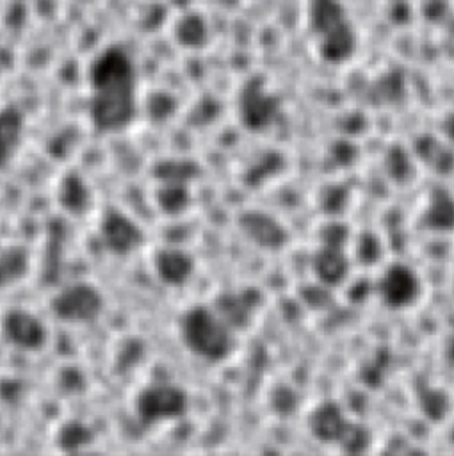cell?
<instances>
[{
  "mask_svg": "<svg viewBox=\"0 0 454 456\" xmlns=\"http://www.w3.org/2000/svg\"><path fill=\"white\" fill-rule=\"evenodd\" d=\"M137 73L134 59L121 46L103 48L89 66V116L94 128L119 132L135 118Z\"/></svg>",
  "mask_w": 454,
  "mask_h": 456,
  "instance_id": "6da1fadb",
  "label": "cell"
},
{
  "mask_svg": "<svg viewBox=\"0 0 454 456\" xmlns=\"http://www.w3.org/2000/svg\"><path fill=\"white\" fill-rule=\"evenodd\" d=\"M180 338L183 346L201 360L217 363L235 349V331L207 305H194L180 317Z\"/></svg>",
  "mask_w": 454,
  "mask_h": 456,
  "instance_id": "7a4b0ae2",
  "label": "cell"
},
{
  "mask_svg": "<svg viewBox=\"0 0 454 456\" xmlns=\"http://www.w3.org/2000/svg\"><path fill=\"white\" fill-rule=\"evenodd\" d=\"M134 408L142 424L157 426L185 415L189 410V395L174 383L157 381L137 392Z\"/></svg>",
  "mask_w": 454,
  "mask_h": 456,
  "instance_id": "3957f363",
  "label": "cell"
},
{
  "mask_svg": "<svg viewBox=\"0 0 454 456\" xmlns=\"http://www.w3.org/2000/svg\"><path fill=\"white\" fill-rule=\"evenodd\" d=\"M105 308L101 290L87 281H75L61 287L50 299L52 314L68 324L91 322Z\"/></svg>",
  "mask_w": 454,
  "mask_h": 456,
  "instance_id": "277c9868",
  "label": "cell"
},
{
  "mask_svg": "<svg viewBox=\"0 0 454 456\" xmlns=\"http://www.w3.org/2000/svg\"><path fill=\"white\" fill-rule=\"evenodd\" d=\"M374 289L386 308L406 310L420 299L422 280L411 265L404 262H392L385 265Z\"/></svg>",
  "mask_w": 454,
  "mask_h": 456,
  "instance_id": "5b68a950",
  "label": "cell"
},
{
  "mask_svg": "<svg viewBox=\"0 0 454 456\" xmlns=\"http://www.w3.org/2000/svg\"><path fill=\"white\" fill-rule=\"evenodd\" d=\"M0 331L4 340L20 351L36 353L48 344L46 324L25 308L7 310L0 321Z\"/></svg>",
  "mask_w": 454,
  "mask_h": 456,
  "instance_id": "8992f818",
  "label": "cell"
},
{
  "mask_svg": "<svg viewBox=\"0 0 454 456\" xmlns=\"http://www.w3.org/2000/svg\"><path fill=\"white\" fill-rule=\"evenodd\" d=\"M98 232L103 246L118 256L135 253L144 242L142 228L128 214L118 208H109L103 212Z\"/></svg>",
  "mask_w": 454,
  "mask_h": 456,
  "instance_id": "52a82bcc",
  "label": "cell"
},
{
  "mask_svg": "<svg viewBox=\"0 0 454 456\" xmlns=\"http://www.w3.org/2000/svg\"><path fill=\"white\" fill-rule=\"evenodd\" d=\"M280 105L276 96H272L263 84L253 80L246 84L239 94L237 112L240 123L249 130H265L271 126L278 116Z\"/></svg>",
  "mask_w": 454,
  "mask_h": 456,
  "instance_id": "ba28073f",
  "label": "cell"
},
{
  "mask_svg": "<svg viewBox=\"0 0 454 456\" xmlns=\"http://www.w3.org/2000/svg\"><path fill=\"white\" fill-rule=\"evenodd\" d=\"M239 230L242 235L255 246L267 249V251H278L287 246L288 242V230L283 226V223L271 216L269 212L249 208L239 214L237 217Z\"/></svg>",
  "mask_w": 454,
  "mask_h": 456,
  "instance_id": "9c48e42d",
  "label": "cell"
},
{
  "mask_svg": "<svg viewBox=\"0 0 454 456\" xmlns=\"http://www.w3.org/2000/svg\"><path fill=\"white\" fill-rule=\"evenodd\" d=\"M308 429L312 436L324 444H342L353 422L347 419L344 410L333 403L326 401L317 404L308 413Z\"/></svg>",
  "mask_w": 454,
  "mask_h": 456,
  "instance_id": "30bf717a",
  "label": "cell"
},
{
  "mask_svg": "<svg viewBox=\"0 0 454 456\" xmlns=\"http://www.w3.org/2000/svg\"><path fill=\"white\" fill-rule=\"evenodd\" d=\"M353 258L345 253V248L324 246L313 253L312 256V271L324 287H338L344 285L351 274Z\"/></svg>",
  "mask_w": 454,
  "mask_h": 456,
  "instance_id": "8fae6325",
  "label": "cell"
},
{
  "mask_svg": "<svg viewBox=\"0 0 454 456\" xmlns=\"http://www.w3.org/2000/svg\"><path fill=\"white\" fill-rule=\"evenodd\" d=\"M155 276L167 287H182L185 285L194 273L192 256L182 249L166 246L160 248L151 260Z\"/></svg>",
  "mask_w": 454,
  "mask_h": 456,
  "instance_id": "7c38bea8",
  "label": "cell"
},
{
  "mask_svg": "<svg viewBox=\"0 0 454 456\" xmlns=\"http://www.w3.org/2000/svg\"><path fill=\"white\" fill-rule=\"evenodd\" d=\"M422 224L433 232L454 230V196L449 191H431L424 203Z\"/></svg>",
  "mask_w": 454,
  "mask_h": 456,
  "instance_id": "4fadbf2b",
  "label": "cell"
},
{
  "mask_svg": "<svg viewBox=\"0 0 454 456\" xmlns=\"http://www.w3.org/2000/svg\"><path fill=\"white\" fill-rule=\"evenodd\" d=\"M57 200L61 207L73 216H82L91 205V189L82 175L66 173L57 187Z\"/></svg>",
  "mask_w": 454,
  "mask_h": 456,
  "instance_id": "5bb4252c",
  "label": "cell"
},
{
  "mask_svg": "<svg viewBox=\"0 0 454 456\" xmlns=\"http://www.w3.org/2000/svg\"><path fill=\"white\" fill-rule=\"evenodd\" d=\"M212 308L235 331L249 324L255 303L247 297L246 292H223L221 296H217L215 305Z\"/></svg>",
  "mask_w": 454,
  "mask_h": 456,
  "instance_id": "9a60e30c",
  "label": "cell"
},
{
  "mask_svg": "<svg viewBox=\"0 0 454 456\" xmlns=\"http://www.w3.org/2000/svg\"><path fill=\"white\" fill-rule=\"evenodd\" d=\"M23 135V116L12 107H0V167L7 166L9 160L20 148Z\"/></svg>",
  "mask_w": 454,
  "mask_h": 456,
  "instance_id": "2e32d148",
  "label": "cell"
},
{
  "mask_svg": "<svg viewBox=\"0 0 454 456\" xmlns=\"http://www.w3.org/2000/svg\"><path fill=\"white\" fill-rule=\"evenodd\" d=\"M30 269V255L23 246L0 248V289L20 283Z\"/></svg>",
  "mask_w": 454,
  "mask_h": 456,
  "instance_id": "e0dca14e",
  "label": "cell"
},
{
  "mask_svg": "<svg viewBox=\"0 0 454 456\" xmlns=\"http://www.w3.org/2000/svg\"><path fill=\"white\" fill-rule=\"evenodd\" d=\"M413 155L424 160L426 166H429L436 173H447L454 166V153L450 151V148L431 135H424L415 142Z\"/></svg>",
  "mask_w": 454,
  "mask_h": 456,
  "instance_id": "ac0fdd59",
  "label": "cell"
},
{
  "mask_svg": "<svg viewBox=\"0 0 454 456\" xmlns=\"http://www.w3.org/2000/svg\"><path fill=\"white\" fill-rule=\"evenodd\" d=\"M91 442H93L91 428L78 419L64 420L55 433V445L64 452L80 451Z\"/></svg>",
  "mask_w": 454,
  "mask_h": 456,
  "instance_id": "d6986e66",
  "label": "cell"
},
{
  "mask_svg": "<svg viewBox=\"0 0 454 456\" xmlns=\"http://www.w3.org/2000/svg\"><path fill=\"white\" fill-rule=\"evenodd\" d=\"M155 178L158 183H189L192 182L198 175L199 169L192 160H183V159H171V160H162L155 166Z\"/></svg>",
  "mask_w": 454,
  "mask_h": 456,
  "instance_id": "ffe728a7",
  "label": "cell"
},
{
  "mask_svg": "<svg viewBox=\"0 0 454 456\" xmlns=\"http://www.w3.org/2000/svg\"><path fill=\"white\" fill-rule=\"evenodd\" d=\"M413 153H409L402 146H390L383 157L385 173L397 183H404L413 176Z\"/></svg>",
  "mask_w": 454,
  "mask_h": 456,
  "instance_id": "44dd1931",
  "label": "cell"
},
{
  "mask_svg": "<svg viewBox=\"0 0 454 456\" xmlns=\"http://www.w3.org/2000/svg\"><path fill=\"white\" fill-rule=\"evenodd\" d=\"M353 242V260L361 265H376L383 258V242L374 232H360L351 237Z\"/></svg>",
  "mask_w": 454,
  "mask_h": 456,
  "instance_id": "7402d4cb",
  "label": "cell"
},
{
  "mask_svg": "<svg viewBox=\"0 0 454 456\" xmlns=\"http://www.w3.org/2000/svg\"><path fill=\"white\" fill-rule=\"evenodd\" d=\"M191 200L189 187L185 183H158L155 201L166 214H180L187 208Z\"/></svg>",
  "mask_w": 454,
  "mask_h": 456,
  "instance_id": "603a6c76",
  "label": "cell"
},
{
  "mask_svg": "<svg viewBox=\"0 0 454 456\" xmlns=\"http://www.w3.org/2000/svg\"><path fill=\"white\" fill-rule=\"evenodd\" d=\"M176 37L185 46H198V45H201L203 39H205L203 20L194 16V14L183 16L180 20L178 27H176Z\"/></svg>",
  "mask_w": 454,
  "mask_h": 456,
  "instance_id": "cb8c5ba5",
  "label": "cell"
},
{
  "mask_svg": "<svg viewBox=\"0 0 454 456\" xmlns=\"http://www.w3.org/2000/svg\"><path fill=\"white\" fill-rule=\"evenodd\" d=\"M174 110H176L174 98L164 91H157L146 100V114L153 121H158V123L166 121L174 114Z\"/></svg>",
  "mask_w": 454,
  "mask_h": 456,
  "instance_id": "d4e9b609",
  "label": "cell"
},
{
  "mask_svg": "<svg viewBox=\"0 0 454 456\" xmlns=\"http://www.w3.org/2000/svg\"><path fill=\"white\" fill-rule=\"evenodd\" d=\"M296 395H294V392L290 390V388H287V387H280V388H276L274 392H272V395H271V404H272V408L276 410V411H280V413H288V411H292L294 410V406H296Z\"/></svg>",
  "mask_w": 454,
  "mask_h": 456,
  "instance_id": "484cf974",
  "label": "cell"
}]
</instances>
